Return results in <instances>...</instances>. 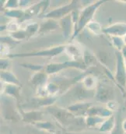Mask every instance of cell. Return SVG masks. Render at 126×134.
Wrapping results in <instances>:
<instances>
[{
  "instance_id": "obj_1",
  "label": "cell",
  "mask_w": 126,
  "mask_h": 134,
  "mask_svg": "<svg viewBox=\"0 0 126 134\" xmlns=\"http://www.w3.org/2000/svg\"><path fill=\"white\" fill-rule=\"evenodd\" d=\"M47 111L57 121L60 127L70 131V133H79L87 127L85 117L76 116L67 108L52 105L46 108Z\"/></svg>"
},
{
  "instance_id": "obj_2",
  "label": "cell",
  "mask_w": 126,
  "mask_h": 134,
  "mask_svg": "<svg viewBox=\"0 0 126 134\" xmlns=\"http://www.w3.org/2000/svg\"><path fill=\"white\" fill-rule=\"evenodd\" d=\"M105 2L106 1H102V0L94 2L91 4L84 7V9L79 13L77 25H76L75 32H74V34L72 38H74L75 37H76L83 30V28L85 27H87L89 23H90L92 20H94L93 18L94 16L95 13L96 12V10L99 9V7L101 5L105 3Z\"/></svg>"
},
{
  "instance_id": "obj_3",
  "label": "cell",
  "mask_w": 126,
  "mask_h": 134,
  "mask_svg": "<svg viewBox=\"0 0 126 134\" xmlns=\"http://www.w3.org/2000/svg\"><path fill=\"white\" fill-rule=\"evenodd\" d=\"M65 50V45H60L51 47L49 48L41 49L38 51H33L29 52H24V53H13L9 54L7 58H27V57H47L51 58L57 55H61Z\"/></svg>"
},
{
  "instance_id": "obj_4",
  "label": "cell",
  "mask_w": 126,
  "mask_h": 134,
  "mask_svg": "<svg viewBox=\"0 0 126 134\" xmlns=\"http://www.w3.org/2000/svg\"><path fill=\"white\" fill-rule=\"evenodd\" d=\"M96 91V90H95ZM95 91H90L84 87L81 82L74 85L69 91H68L63 97L68 98L69 100L76 102H80L95 96Z\"/></svg>"
},
{
  "instance_id": "obj_5",
  "label": "cell",
  "mask_w": 126,
  "mask_h": 134,
  "mask_svg": "<svg viewBox=\"0 0 126 134\" xmlns=\"http://www.w3.org/2000/svg\"><path fill=\"white\" fill-rule=\"evenodd\" d=\"M116 68L114 74V82L118 87L125 94V89L126 87V66L125 63V58L122 52L116 51Z\"/></svg>"
},
{
  "instance_id": "obj_6",
  "label": "cell",
  "mask_w": 126,
  "mask_h": 134,
  "mask_svg": "<svg viewBox=\"0 0 126 134\" xmlns=\"http://www.w3.org/2000/svg\"><path fill=\"white\" fill-rule=\"evenodd\" d=\"M79 5V2L78 1H72L67 5L58 7L48 13H45L41 18L51 19V20H61L62 18L68 16L72 13L73 11L76 10V9Z\"/></svg>"
},
{
  "instance_id": "obj_7",
  "label": "cell",
  "mask_w": 126,
  "mask_h": 134,
  "mask_svg": "<svg viewBox=\"0 0 126 134\" xmlns=\"http://www.w3.org/2000/svg\"><path fill=\"white\" fill-rule=\"evenodd\" d=\"M94 98L96 101L107 104L115 99V91L113 87L106 83H99L95 91Z\"/></svg>"
},
{
  "instance_id": "obj_8",
  "label": "cell",
  "mask_w": 126,
  "mask_h": 134,
  "mask_svg": "<svg viewBox=\"0 0 126 134\" xmlns=\"http://www.w3.org/2000/svg\"><path fill=\"white\" fill-rule=\"evenodd\" d=\"M2 116L6 121L16 122L20 120H22L21 112L18 111L14 104L12 101H10L9 98L3 100V101L2 102Z\"/></svg>"
},
{
  "instance_id": "obj_9",
  "label": "cell",
  "mask_w": 126,
  "mask_h": 134,
  "mask_svg": "<svg viewBox=\"0 0 126 134\" xmlns=\"http://www.w3.org/2000/svg\"><path fill=\"white\" fill-rule=\"evenodd\" d=\"M59 27L62 29L64 37L65 38L72 37L76 27V24L73 20L72 13L62 18L61 20H59Z\"/></svg>"
},
{
  "instance_id": "obj_10",
  "label": "cell",
  "mask_w": 126,
  "mask_h": 134,
  "mask_svg": "<svg viewBox=\"0 0 126 134\" xmlns=\"http://www.w3.org/2000/svg\"><path fill=\"white\" fill-rule=\"evenodd\" d=\"M93 103L88 102V101H80V102H76L73 104H69L67 106V109L75 115L76 116L79 117H86L87 113L88 110L93 106Z\"/></svg>"
},
{
  "instance_id": "obj_11",
  "label": "cell",
  "mask_w": 126,
  "mask_h": 134,
  "mask_svg": "<svg viewBox=\"0 0 126 134\" xmlns=\"http://www.w3.org/2000/svg\"><path fill=\"white\" fill-rule=\"evenodd\" d=\"M65 52L74 61H83L85 52L79 44L71 43L65 45Z\"/></svg>"
},
{
  "instance_id": "obj_12",
  "label": "cell",
  "mask_w": 126,
  "mask_h": 134,
  "mask_svg": "<svg viewBox=\"0 0 126 134\" xmlns=\"http://www.w3.org/2000/svg\"><path fill=\"white\" fill-rule=\"evenodd\" d=\"M22 121L30 124H34L36 122L44 120V114L43 111L38 110H29V111H21Z\"/></svg>"
},
{
  "instance_id": "obj_13",
  "label": "cell",
  "mask_w": 126,
  "mask_h": 134,
  "mask_svg": "<svg viewBox=\"0 0 126 134\" xmlns=\"http://www.w3.org/2000/svg\"><path fill=\"white\" fill-rule=\"evenodd\" d=\"M103 33L111 37L126 36V23H115L103 29Z\"/></svg>"
},
{
  "instance_id": "obj_14",
  "label": "cell",
  "mask_w": 126,
  "mask_h": 134,
  "mask_svg": "<svg viewBox=\"0 0 126 134\" xmlns=\"http://www.w3.org/2000/svg\"><path fill=\"white\" fill-rule=\"evenodd\" d=\"M59 98V97H46V98H32L31 100L29 101L30 106L31 108H33L34 110L35 108H38L41 107H50L54 105L55 101Z\"/></svg>"
},
{
  "instance_id": "obj_15",
  "label": "cell",
  "mask_w": 126,
  "mask_h": 134,
  "mask_svg": "<svg viewBox=\"0 0 126 134\" xmlns=\"http://www.w3.org/2000/svg\"><path fill=\"white\" fill-rule=\"evenodd\" d=\"M48 81H49V75L44 70L34 72L31 78V83L37 88L44 86L45 84L48 83Z\"/></svg>"
},
{
  "instance_id": "obj_16",
  "label": "cell",
  "mask_w": 126,
  "mask_h": 134,
  "mask_svg": "<svg viewBox=\"0 0 126 134\" xmlns=\"http://www.w3.org/2000/svg\"><path fill=\"white\" fill-rule=\"evenodd\" d=\"M114 114V111L107 108V107H100V106H92L87 111V115H93V116H99L104 119H107L111 116H112Z\"/></svg>"
},
{
  "instance_id": "obj_17",
  "label": "cell",
  "mask_w": 126,
  "mask_h": 134,
  "mask_svg": "<svg viewBox=\"0 0 126 134\" xmlns=\"http://www.w3.org/2000/svg\"><path fill=\"white\" fill-rule=\"evenodd\" d=\"M20 90L21 87L20 86L16 85H12V84H5L4 89H3V94L5 97H9L16 100L18 104L20 102Z\"/></svg>"
},
{
  "instance_id": "obj_18",
  "label": "cell",
  "mask_w": 126,
  "mask_h": 134,
  "mask_svg": "<svg viewBox=\"0 0 126 134\" xmlns=\"http://www.w3.org/2000/svg\"><path fill=\"white\" fill-rule=\"evenodd\" d=\"M81 83L86 89L90 91H95L99 84L96 76L89 72H86V75L81 80Z\"/></svg>"
},
{
  "instance_id": "obj_19",
  "label": "cell",
  "mask_w": 126,
  "mask_h": 134,
  "mask_svg": "<svg viewBox=\"0 0 126 134\" xmlns=\"http://www.w3.org/2000/svg\"><path fill=\"white\" fill-rule=\"evenodd\" d=\"M1 80L5 84H12L20 87L18 78L10 70H1Z\"/></svg>"
},
{
  "instance_id": "obj_20",
  "label": "cell",
  "mask_w": 126,
  "mask_h": 134,
  "mask_svg": "<svg viewBox=\"0 0 126 134\" xmlns=\"http://www.w3.org/2000/svg\"><path fill=\"white\" fill-rule=\"evenodd\" d=\"M59 27V22L55 20L48 19L45 22L42 23L40 25V29L38 31V34H47L55 31L57 28Z\"/></svg>"
},
{
  "instance_id": "obj_21",
  "label": "cell",
  "mask_w": 126,
  "mask_h": 134,
  "mask_svg": "<svg viewBox=\"0 0 126 134\" xmlns=\"http://www.w3.org/2000/svg\"><path fill=\"white\" fill-rule=\"evenodd\" d=\"M115 123H116V115H113L112 116L104 120V122L98 128V131L104 133L110 134L114 130Z\"/></svg>"
},
{
  "instance_id": "obj_22",
  "label": "cell",
  "mask_w": 126,
  "mask_h": 134,
  "mask_svg": "<svg viewBox=\"0 0 126 134\" xmlns=\"http://www.w3.org/2000/svg\"><path fill=\"white\" fill-rule=\"evenodd\" d=\"M4 13L6 16L9 18L14 19L19 22L24 21V16H25V11L24 9H11V10H6L5 9Z\"/></svg>"
},
{
  "instance_id": "obj_23",
  "label": "cell",
  "mask_w": 126,
  "mask_h": 134,
  "mask_svg": "<svg viewBox=\"0 0 126 134\" xmlns=\"http://www.w3.org/2000/svg\"><path fill=\"white\" fill-rule=\"evenodd\" d=\"M106 119L99 117V116H93V115H87L85 117L86 126L88 128H95L99 126L104 122ZM98 127V128H99Z\"/></svg>"
},
{
  "instance_id": "obj_24",
  "label": "cell",
  "mask_w": 126,
  "mask_h": 134,
  "mask_svg": "<svg viewBox=\"0 0 126 134\" xmlns=\"http://www.w3.org/2000/svg\"><path fill=\"white\" fill-rule=\"evenodd\" d=\"M33 126H35V128L37 130H41L55 133V126L50 121H44L43 120V121H41V122H38L33 124Z\"/></svg>"
},
{
  "instance_id": "obj_25",
  "label": "cell",
  "mask_w": 126,
  "mask_h": 134,
  "mask_svg": "<svg viewBox=\"0 0 126 134\" xmlns=\"http://www.w3.org/2000/svg\"><path fill=\"white\" fill-rule=\"evenodd\" d=\"M87 28L89 29V31L92 34H94L95 35H100L103 33V27H101V25L94 20H92L90 23L88 24V25L87 26Z\"/></svg>"
},
{
  "instance_id": "obj_26",
  "label": "cell",
  "mask_w": 126,
  "mask_h": 134,
  "mask_svg": "<svg viewBox=\"0 0 126 134\" xmlns=\"http://www.w3.org/2000/svg\"><path fill=\"white\" fill-rule=\"evenodd\" d=\"M115 115H116V123H115L114 130L110 134H125V132L122 128V121L123 120L122 119L120 112H118V114H116Z\"/></svg>"
},
{
  "instance_id": "obj_27",
  "label": "cell",
  "mask_w": 126,
  "mask_h": 134,
  "mask_svg": "<svg viewBox=\"0 0 126 134\" xmlns=\"http://www.w3.org/2000/svg\"><path fill=\"white\" fill-rule=\"evenodd\" d=\"M40 29V25L37 23H31L29 24L26 28L24 29L26 33L27 34V37H31L33 35H35L36 34H38Z\"/></svg>"
},
{
  "instance_id": "obj_28",
  "label": "cell",
  "mask_w": 126,
  "mask_h": 134,
  "mask_svg": "<svg viewBox=\"0 0 126 134\" xmlns=\"http://www.w3.org/2000/svg\"><path fill=\"white\" fill-rule=\"evenodd\" d=\"M4 27H3V30H6L7 31H9L10 34L14 33V32H16L20 30V22L17 21V20H13V21H11L9 23H8L7 24L2 26Z\"/></svg>"
},
{
  "instance_id": "obj_29",
  "label": "cell",
  "mask_w": 126,
  "mask_h": 134,
  "mask_svg": "<svg viewBox=\"0 0 126 134\" xmlns=\"http://www.w3.org/2000/svg\"><path fill=\"white\" fill-rule=\"evenodd\" d=\"M111 40H112V43H113L114 46L116 48L117 51L122 52V48L126 45L125 43V40L121 37H111Z\"/></svg>"
},
{
  "instance_id": "obj_30",
  "label": "cell",
  "mask_w": 126,
  "mask_h": 134,
  "mask_svg": "<svg viewBox=\"0 0 126 134\" xmlns=\"http://www.w3.org/2000/svg\"><path fill=\"white\" fill-rule=\"evenodd\" d=\"M3 8L6 10H11V9H20V1L16 0H9L6 1L4 4Z\"/></svg>"
},
{
  "instance_id": "obj_31",
  "label": "cell",
  "mask_w": 126,
  "mask_h": 134,
  "mask_svg": "<svg viewBox=\"0 0 126 134\" xmlns=\"http://www.w3.org/2000/svg\"><path fill=\"white\" fill-rule=\"evenodd\" d=\"M9 36H11L13 39H15L16 41H21L24 39L28 38L27 34L26 33L25 30H20V31H18L16 32L10 34Z\"/></svg>"
},
{
  "instance_id": "obj_32",
  "label": "cell",
  "mask_w": 126,
  "mask_h": 134,
  "mask_svg": "<svg viewBox=\"0 0 126 134\" xmlns=\"http://www.w3.org/2000/svg\"><path fill=\"white\" fill-rule=\"evenodd\" d=\"M21 66L25 67L27 69H29L31 70H33V71H34V72L44 70V69H45L44 66L37 65V64H21Z\"/></svg>"
},
{
  "instance_id": "obj_33",
  "label": "cell",
  "mask_w": 126,
  "mask_h": 134,
  "mask_svg": "<svg viewBox=\"0 0 126 134\" xmlns=\"http://www.w3.org/2000/svg\"><path fill=\"white\" fill-rule=\"evenodd\" d=\"M1 70H9L10 67V61L9 58L1 59Z\"/></svg>"
},
{
  "instance_id": "obj_34",
  "label": "cell",
  "mask_w": 126,
  "mask_h": 134,
  "mask_svg": "<svg viewBox=\"0 0 126 134\" xmlns=\"http://www.w3.org/2000/svg\"><path fill=\"white\" fill-rule=\"evenodd\" d=\"M33 134H55V133H51V132H47V131H44V130H33Z\"/></svg>"
},
{
  "instance_id": "obj_35",
  "label": "cell",
  "mask_w": 126,
  "mask_h": 134,
  "mask_svg": "<svg viewBox=\"0 0 126 134\" xmlns=\"http://www.w3.org/2000/svg\"><path fill=\"white\" fill-rule=\"evenodd\" d=\"M68 134H107L104 133H101V132H97V133H94V132H84V131H82V132H79V133H68Z\"/></svg>"
},
{
  "instance_id": "obj_36",
  "label": "cell",
  "mask_w": 126,
  "mask_h": 134,
  "mask_svg": "<svg viewBox=\"0 0 126 134\" xmlns=\"http://www.w3.org/2000/svg\"><path fill=\"white\" fill-rule=\"evenodd\" d=\"M122 128L125 132V134H126V119H123V121H122Z\"/></svg>"
},
{
  "instance_id": "obj_37",
  "label": "cell",
  "mask_w": 126,
  "mask_h": 134,
  "mask_svg": "<svg viewBox=\"0 0 126 134\" xmlns=\"http://www.w3.org/2000/svg\"><path fill=\"white\" fill-rule=\"evenodd\" d=\"M122 55H123V56H124V58L126 59V45L122 48Z\"/></svg>"
},
{
  "instance_id": "obj_38",
  "label": "cell",
  "mask_w": 126,
  "mask_h": 134,
  "mask_svg": "<svg viewBox=\"0 0 126 134\" xmlns=\"http://www.w3.org/2000/svg\"><path fill=\"white\" fill-rule=\"evenodd\" d=\"M124 97H125V108L126 109V87L125 89V94H124Z\"/></svg>"
},
{
  "instance_id": "obj_39",
  "label": "cell",
  "mask_w": 126,
  "mask_h": 134,
  "mask_svg": "<svg viewBox=\"0 0 126 134\" xmlns=\"http://www.w3.org/2000/svg\"><path fill=\"white\" fill-rule=\"evenodd\" d=\"M124 40H125V44H126V36H125V37Z\"/></svg>"
},
{
  "instance_id": "obj_40",
  "label": "cell",
  "mask_w": 126,
  "mask_h": 134,
  "mask_svg": "<svg viewBox=\"0 0 126 134\" xmlns=\"http://www.w3.org/2000/svg\"><path fill=\"white\" fill-rule=\"evenodd\" d=\"M125 66H126V59H125Z\"/></svg>"
}]
</instances>
